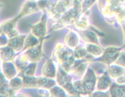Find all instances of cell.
Wrapping results in <instances>:
<instances>
[{"label":"cell","mask_w":125,"mask_h":97,"mask_svg":"<svg viewBox=\"0 0 125 97\" xmlns=\"http://www.w3.org/2000/svg\"><path fill=\"white\" fill-rule=\"evenodd\" d=\"M55 79L56 80L57 84L62 86L67 91L69 96L79 97L78 94L75 91L74 87H73V81L71 73H68L65 70H63L58 64Z\"/></svg>","instance_id":"1"},{"label":"cell","mask_w":125,"mask_h":97,"mask_svg":"<svg viewBox=\"0 0 125 97\" xmlns=\"http://www.w3.org/2000/svg\"><path fill=\"white\" fill-rule=\"evenodd\" d=\"M47 19V14L43 13L41 19L31 27V33L40 40H44L48 33Z\"/></svg>","instance_id":"2"},{"label":"cell","mask_w":125,"mask_h":97,"mask_svg":"<svg viewBox=\"0 0 125 97\" xmlns=\"http://www.w3.org/2000/svg\"><path fill=\"white\" fill-rule=\"evenodd\" d=\"M97 74L92 69L88 67L86 73L81 78L82 85L86 96H90L92 92L94 91L96 88L97 82Z\"/></svg>","instance_id":"3"},{"label":"cell","mask_w":125,"mask_h":97,"mask_svg":"<svg viewBox=\"0 0 125 97\" xmlns=\"http://www.w3.org/2000/svg\"><path fill=\"white\" fill-rule=\"evenodd\" d=\"M122 48L114 46H109L104 49V52L103 55L99 59H96L94 61H99L106 64V65H110L112 63H114L119 55L120 51Z\"/></svg>","instance_id":"4"},{"label":"cell","mask_w":125,"mask_h":97,"mask_svg":"<svg viewBox=\"0 0 125 97\" xmlns=\"http://www.w3.org/2000/svg\"><path fill=\"white\" fill-rule=\"evenodd\" d=\"M38 12H40V10L38 7L37 1L26 0L23 3L20 11L16 17L20 20L25 16L31 15L32 14L37 13Z\"/></svg>","instance_id":"5"},{"label":"cell","mask_w":125,"mask_h":97,"mask_svg":"<svg viewBox=\"0 0 125 97\" xmlns=\"http://www.w3.org/2000/svg\"><path fill=\"white\" fill-rule=\"evenodd\" d=\"M44 40H41L36 46L27 49L22 52L27 55L31 62H38L40 61L43 56V42Z\"/></svg>","instance_id":"6"},{"label":"cell","mask_w":125,"mask_h":97,"mask_svg":"<svg viewBox=\"0 0 125 97\" xmlns=\"http://www.w3.org/2000/svg\"><path fill=\"white\" fill-rule=\"evenodd\" d=\"M58 68V64L51 59H47L42 67V76L48 78H55Z\"/></svg>","instance_id":"7"},{"label":"cell","mask_w":125,"mask_h":97,"mask_svg":"<svg viewBox=\"0 0 125 97\" xmlns=\"http://www.w3.org/2000/svg\"><path fill=\"white\" fill-rule=\"evenodd\" d=\"M112 84V79L110 78L107 72H103L97 75L95 90L102 91H109Z\"/></svg>","instance_id":"8"},{"label":"cell","mask_w":125,"mask_h":97,"mask_svg":"<svg viewBox=\"0 0 125 97\" xmlns=\"http://www.w3.org/2000/svg\"><path fill=\"white\" fill-rule=\"evenodd\" d=\"M1 71L8 80L19 75L18 70L14 61H3L1 62Z\"/></svg>","instance_id":"9"},{"label":"cell","mask_w":125,"mask_h":97,"mask_svg":"<svg viewBox=\"0 0 125 97\" xmlns=\"http://www.w3.org/2000/svg\"><path fill=\"white\" fill-rule=\"evenodd\" d=\"M90 62L91 61L87 59L76 60L72 67L71 73L77 77L82 78L86 73Z\"/></svg>","instance_id":"10"},{"label":"cell","mask_w":125,"mask_h":97,"mask_svg":"<svg viewBox=\"0 0 125 97\" xmlns=\"http://www.w3.org/2000/svg\"><path fill=\"white\" fill-rule=\"evenodd\" d=\"M80 36L78 32L71 30L67 32L64 38V44L68 48L73 50L75 47H77L80 41Z\"/></svg>","instance_id":"11"},{"label":"cell","mask_w":125,"mask_h":97,"mask_svg":"<svg viewBox=\"0 0 125 97\" xmlns=\"http://www.w3.org/2000/svg\"><path fill=\"white\" fill-rule=\"evenodd\" d=\"M90 11L84 12L81 13L78 15L76 18L73 25L78 30H87L90 25Z\"/></svg>","instance_id":"12"},{"label":"cell","mask_w":125,"mask_h":97,"mask_svg":"<svg viewBox=\"0 0 125 97\" xmlns=\"http://www.w3.org/2000/svg\"><path fill=\"white\" fill-rule=\"evenodd\" d=\"M25 37L26 35H19L15 37L9 39L7 46L12 48L17 53L21 52L24 47Z\"/></svg>","instance_id":"13"},{"label":"cell","mask_w":125,"mask_h":97,"mask_svg":"<svg viewBox=\"0 0 125 97\" xmlns=\"http://www.w3.org/2000/svg\"><path fill=\"white\" fill-rule=\"evenodd\" d=\"M84 46L86 48L88 54L92 55L95 58V59L100 58L103 55L104 49L99 45V44L85 43Z\"/></svg>","instance_id":"14"},{"label":"cell","mask_w":125,"mask_h":97,"mask_svg":"<svg viewBox=\"0 0 125 97\" xmlns=\"http://www.w3.org/2000/svg\"><path fill=\"white\" fill-rule=\"evenodd\" d=\"M78 32L80 36V39L85 43L99 44V36L95 32L87 29L85 30H80Z\"/></svg>","instance_id":"15"},{"label":"cell","mask_w":125,"mask_h":97,"mask_svg":"<svg viewBox=\"0 0 125 97\" xmlns=\"http://www.w3.org/2000/svg\"><path fill=\"white\" fill-rule=\"evenodd\" d=\"M125 71V67L114 62L108 65L106 72L112 80H115L120 76L124 75Z\"/></svg>","instance_id":"16"},{"label":"cell","mask_w":125,"mask_h":97,"mask_svg":"<svg viewBox=\"0 0 125 97\" xmlns=\"http://www.w3.org/2000/svg\"><path fill=\"white\" fill-rule=\"evenodd\" d=\"M17 53L13 49L9 46L0 48V59L3 61H14Z\"/></svg>","instance_id":"17"},{"label":"cell","mask_w":125,"mask_h":97,"mask_svg":"<svg viewBox=\"0 0 125 97\" xmlns=\"http://www.w3.org/2000/svg\"><path fill=\"white\" fill-rule=\"evenodd\" d=\"M36 82H37V89L43 88V89L50 90L51 88L57 84L55 78H48L43 76L38 77L36 78Z\"/></svg>","instance_id":"18"},{"label":"cell","mask_w":125,"mask_h":97,"mask_svg":"<svg viewBox=\"0 0 125 97\" xmlns=\"http://www.w3.org/2000/svg\"><path fill=\"white\" fill-rule=\"evenodd\" d=\"M18 21L19 19L16 17L13 19H7V20L4 21L1 23H0L3 33L5 34H7L10 31H11L12 29L16 28L17 22H18Z\"/></svg>","instance_id":"19"},{"label":"cell","mask_w":125,"mask_h":97,"mask_svg":"<svg viewBox=\"0 0 125 97\" xmlns=\"http://www.w3.org/2000/svg\"><path fill=\"white\" fill-rule=\"evenodd\" d=\"M9 85L10 89L16 91H20L23 88V82L22 77L18 75L9 80Z\"/></svg>","instance_id":"20"},{"label":"cell","mask_w":125,"mask_h":97,"mask_svg":"<svg viewBox=\"0 0 125 97\" xmlns=\"http://www.w3.org/2000/svg\"><path fill=\"white\" fill-rule=\"evenodd\" d=\"M73 55L76 60H82L86 58L88 53L84 45L79 44L73 50Z\"/></svg>","instance_id":"21"},{"label":"cell","mask_w":125,"mask_h":97,"mask_svg":"<svg viewBox=\"0 0 125 97\" xmlns=\"http://www.w3.org/2000/svg\"><path fill=\"white\" fill-rule=\"evenodd\" d=\"M40 41L41 40L38 39L36 36H34L33 34L30 32V34L26 35V37L25 39L24 47H23V51L32 48V47L35 46L40 42Z\"/></svg>","instance_id":"22"},{"label":"cell","mask_w":125,"mask_h":97,"mask_svg":"<svg viewBox=\"0 0 125 97\" xmlns=\"http://www.w3.org/2000/svg\"><path fill=\"white\" fill-rule=\"evenodd\" d=\"M109 91H110L111 96L125 97V84L114 85V84H112Z\"/></svg>","instance_id":"23"},{"label":"cell","mask_w":125,"mask_h":97,"mask_svg":"<svg viewBox=\"0 0 125 97\" xmlns=\"http://www.w3.org/2000/svg\"><path fill=\"white\" fill-rule=\"evenodd\" d=\"M21 76L23 78V88H37V82H36L37 77L34 76H25V75H21Z\"/></svg>","instance_id":"24"},{"label":"cell","mask_w":125,"mask_h":97,"mask_svg":"<svg viewBox=\"0 0 125 97\" xmlns=\"http://www.w3.org/2000/svg\"><path fill=\"white\" fill-rule=\"evenodd\" d=\"M50 91L51 97H68L69 95L67 93L62 86H59L58 84H56L52 88L49 90Z\"/></svg>","instance_id":"25"},{"label":"cell","mask_w":125,"mask_h":97,"mask_svg":"<svg viewBox=\"0 0 125 97\" xmlns=\"http://www.w3.org/2000/svg\"><path fill=\"white\" fill-rule=\"evenodd\" d=\"M38 62H31L25 69L21 73H20L21 75H25V76H34L35 73L37 69Z\"/></svg>","instance_id":"26"},{"label":"cell","mask_w":125,"mask_h":97,"mask_svg":"<svg viewBox=\"0 0 125 97\" xmlns=\"http://www.w3.org/2000/svg\"><path fill=\"white\" fill-rule=\"evenodd\" d=\"M95 2H97V0H80L81 12L90 11Z\"/></svg>","instance_id":"27"},{"label":"cell","mask_w":125,"mask_h":97,"mask_svg":"<svg viewBox=\"0 0 125 97\" xmlns=\"http://www.w3.org/2000/svg\"><path fill=\"white\" fill-rule=\"evenodd\" d=\"M114 63L125 67V51L122 50L120 51L119 55L114 62Z\"/></svg>","instance_id":"28"},{"label":"cell","mask_w":125,"mask_h":97,"mask_svg":"<svg viewBox=\"0 0 125 97\" xmlns=\"http://www.w3.org/2000/svg\"><path fill=\"white\" fill-rule=\"evenodd\" d=\"M9 80L0 86V97H7L9 90Z\"/></svg>","instance_id":"29"},{"label":"cell","mask_w":125,"mask_h":97,"mask_svg":"<svg viewBox=\"0 0 125 97\" xmlns=\"http://www.w3.org/2000/svg\"><path fill=\"white\" fill-rule=\"evenodd\" d=\"M9 41V37L6 36L5 34L3 33L0 36V48L7 46L8 45Z\"/></svg>","instance_id":"30"},{"label":"cell","mask_w":125,"mask_h":97,"mask_svg":"<svg viewBox=\"0 0 125 97\" xmlns=\"http://www.w3.org/2000/svg\"><path fill=\"white\" fill-rule=\"evenodd\" d=\"M106 1L110 5L114 6L115 7H119L123 6L124 0H106Z\"/></svg>","instance_id":"31"},{"label":"cell","mask_w":125,"mask_h":97,"mask_svg":"<svg viewBox=\"0 0 125 97\" xmlns=\"http://www.w3.org/2000/svg\"><path fill=\"white\" fill-rule=\"evenodd\" d=\"M38 94L42 97H51L50 91L47 89H43V88H39L38 90Z\"/></svg>","instance_id":"32"},{"label":"cell","mask_w":125,"mask_h":97,"mask_svg":"<svg viewBox=\"0 0 125 97\" xmlns=\"http://www.w3.org/2000/svg\"><path fill=\"white\" fill-rule=\"evenodd\" d=\"M5 35L7 36L8 37H9V39H12V38L15 37H16V36H19L20 34H19V32L18 31L16 28L12 29L11 31H10L9 33H7V34H5Z\"/></svg>","instance_id":"33"},{"label":"cell","mask_w":125,"mask_h":97,"mask_svg":"<svg viewBox=\"0 0 125 97\" xmlns=\"http://www.w3.org/2000/svg\"><path fill=\"white\" fill-rule=\"evenodd\" d=\"M116 84H119V85H123V84H125V77L124 75L120 76L119 77H118L115 80Z\"/></svg>","instance_id":"34"},{"label":"cell","mask_w":125,"mask_h":97,"mask_svg":"<svg viewBox=\"0 0 125 97\" xmlns=\"http://www.w3.org/2000/svg\"><path fill=\"white\" fill-rule=\"evenodd\" d=\"M7 81H8V80L6 78V77H5V75L3 73H2L1 71H0V86L1 84H4L5 82H6Z\"/></svg>","instance_id":"35"},{"label":"cell","mask_w":125,"mask_h":97,"mask_svg":"<svg viewBox=\"0 0 125 97\" xmlns=\"http://www.w3.org/2000/svg\"><path fill=\"white\" fill-rule=\"evenodd\" d=\"M123 21L125 22V7L124 8L123 13Z\"/></svg>","instance_id":"36"},{"label":"cell","mask_w":125,"mask_h":97,"mask_svg":"<svg viewBox=\"0 0 125 97\" xmlns=\"http://www.w3.org/2000/svg\"><path fill=\"white\" fill-rule=\"evenodd\" d=\"M121 24L122 26H123V28L124 32H125V22H122V23Z\"/></svg>","instance_id":"37"},{"label":"cell","mask_w":125,"mask_h":97,"mask_svg":"<svg viewBox=\"0 0 125 97\" xmlns=\"http://www.w3.org/2000/svg\"><path fill=\"white\" fill-rule=\"evenodd\" d=\"M3 34V32H2V29H1V25H0V36Z\"/></svg>","instance_id":"38"},{"label":"cell","mask_w":125,"mask_h":97,"mask_svg":"<svg viewBox=\"0 0 125 97\" xmlns=\"http://www.w3.org/2000/svg\"><path fill=\"white\" fill-rule=\"evenodd\" d=\"M1 62L2 61L1 60V59H0V71H1Z\"/></svg>","instance_id":"39"},{"label":"cell","mask_w":125,"mask_h":97,"mask_svg":"<svg viewBox=\"0 0 125 97\" xmlns=\"http://www.w3.org/2000/svg\"><path fill=\"white\" fill-rule=\"evenodd\" d=\"M123 6L125 7V0H124V1H123Z\"/></svg>","instance_id":"40"},{"label":"cell","mask_w":125,"mask_h":97,"mask_svg":"<svg viewBox=\"0 0 125 97\" xmlns=\"http://www.w3.org/2000/svg\"><path fill=\"white\" fill-rule=\"evenodd\" d=\"M30 1H39V0H30Z\"/></svg>","instance_id":"41"}]
</instances>
